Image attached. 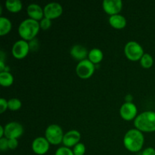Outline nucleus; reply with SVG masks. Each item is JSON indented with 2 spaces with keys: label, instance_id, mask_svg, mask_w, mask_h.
Returning <instances> with one entry per match:
<instances>
[{
  "label": "nucleus",
  "instance_id": "obj_1",
  "mask_svg": "<svg viewBox=\"0 0 155 155\" xmlns=\"http://www.w3.org/2000/svg\"><path fill=\"white\" fill-rule=\"evenodd\" d=\"M145 142L143 133L136 128L130 129L124 137V145L127 150L132 152H137L142 148Z\"/></svg>",
  "mask_w": 155,
  "mask_h": 155
},
{
  "label": "nucleus",
  "instance_id": "obj_2",
  "mask_svg": "<svg viewBox=\"0 0 155 155\" xmlns=\"http://www.w3.org/2000/svg\"><path fill=\"white\" fill-rule=\"evenodd\" d=\"M40 29L39 22L32 18H27L21 22L18 27V33L24 40L35 39Z\"/></svg>",
  "mask_w": 155,
  "mask_h": 155
},
{
  "label": "nucleus",
  "instance_id": "obj_3",
  "mask_svg": "<svg viewBox=\"0 0 155 155\" xmlns=\"http://www.w3.org/2000/svg\"><path fill=\"white\" fill-rule=\"evenodd\" d=\"M134 125L142 132L155 131V111L146 110L139 114L134 119Z\"/></svg>",
  "mask_w": 155,
  "mask_h": 155
},
{
  "label": "nucleus",
  "instance_id": "obj_4",
  "mask_svg": "<svg viewBox=\"0 0 155 155\" xmlns=\"http://www.w3.org/2000/svg\"><path fill=\"white\" fill-rule=\"evenodd\" d=\"M124 53L127 58L134 61L140 60L142 55L145 54L142 45L136 41H130L126 44Z\"/></svg>",
  "mask_w": 155,
  "mask_h": 155
},
{
  "label": "nucleus",
  "instance_id": "obj_5",
  "mask_svg": "<svg viewBox=\"0 0 155 155\" xmlns=\"http://www.w3.org/2000/svg\"><path fill=\"white\" fill-rule=\"evenodd\" d=\"M64 135L63 130L58 124H51L45 129V138L52 145H58L62 142Z\"/></svg>",
  "mask_w": 155,
  "mask_h": 155
},
{
  "label": "nucleus",
  "instance_id": "obj_6",
  "mask_svg": "<svg viewBox=\"0 0 155 155\" xmlns=\"http://www.w3.org/2000/svg\"><path fill=\"white\" fill-rule=\"evenodd\" d=\"M95 64L86 58L78 62L76 67V72L81 79H88L94 74Z\"/></svg>",
  "mask_w": 155,
  "mask_h": 155
},
{
  "label": "nucleus",
  "instance_id": "obj_7",
  "mask_svg": "<svg viewBox=\"0 0 155 155\" xmlns=\"http://www.w3.org/2000/svg\"><path fill=\"white\" fill-rule=\"evenodd\" d=\"M5 137L7 139H18L24 133V127L20 123L12 121L4 127Z\"/></svg>",
  "mask_w": 155,
  "mask_h": 155
},
{
  "label": "nucleus",
  "instance_id": "obj_8",
  "mask_svg": "<svg viewBox=\"0 0 155 155\" xmlns=\"http://www.w3.org/2000/svg\"><path fill=\"white\" fill-rule=\"evenodd\" d=\"M30 51L29 42L24 39H20L16 41L12 45V52L15 58L18 59L24 58L27 55Z\"/></svg>",
  "mask_w": 155,
  "mask_h": 155
},
{
  "label": "nucleus",
  "instance_id": "obj_9",
  "mask_svg": "<svg viewBox=\"0 0 155 155\" xmlns=\"http://www.w3.org/2000/svg\"><path fill=\"white\" fill-rule=\"evenodd\" d=\"M43 10L44 17L50 20H52L55 19L61 15L62 12H63V8L60 3L56 2H51L45 5Z\"/></svg>",
  "mask_w": 155,
  "mask_h": 155
},
{
  "label": "nucleus",
  "instance_id": "obj_10",
  "mask_svg": "<svg viewBox=\"0 0 155 155\" xmlns=\"http://www.w3.org/2000/svg\"><path fill=\"white\" fill-rule=\"evenodd\" d=\"M137 107L133 102H124L120 108V117L125 120H132L137 117Z\"/></svg>",
  "mask_w": 155,
  "mask_h": 155
},
{
  "label": "nucleus",
  "instance_id": "obj_11",
  "mask_svg": "<svg viewBox=\"0 0 155 155\" xmlns=\"http://www.w3.org/2000/svg\"><path fill=\"white\" fill-rule=\"evenodd\" d=\"M49 144L46 138L39 136L33 139L32 142V149L35 154L43 155L48 152L49 149Z\"/></svg>",
  "mask_w": 155,
  "mask_h": 155
},
{
  "label": "nucleus",
  "instance_id": "obj_12",
  "mask_svg": "<svg viewBox=\"0 0 155 155\" xmlns=\"http://www.w3.org/2000/svg\"><path fill=\"white\" fill-rule=\"evenodd\" d=\"M102 7L104 12L110 16L117 15L122 10L123 2L121 0H104Z\"/></svg>",
  "mask_w": 155,
  "mask_h": 155
},
{
  "label": "nucleus",
  "instance_id": "obj_13",
  "mask_svg": "<svg viewBox=\"0 0 155 155\" xmlns=\"http://www.w3.org/2000/svg\"><path fill=\"white\" fill-rule=\"evenodd\" d=\"M80 139H81V135L80 132L76 130H72L64 133L62 142L64 146L71 148L78 144Z\"/></svg>",
  "mask_w": 155,
  "mask_h": 155
},
{
  "label": "nucleus",
  "instance_id": "obj_14",
  "mask_svg": "<svg viewBox=\"0 0 155 155\" xmlns=\"http://www.w3.org/2000/svg\"><path fill=\"white\" fill-rule=\"evenodd\" d=\"M27 12L30 18L36 21H41L44 18V10L39 5L32 3L27 6Z\"/></svg>",
  "mask_w": 155,
  "mask_h": 155
},
{
  "label": "nucleus",
  "instance_id": "obj_15",
  "mask_svg": "<svg viewBox=\"0 0 155 155\" xmlns=\"http://www.w3.org/2000/svg\"><path fill=\"white\" fill-rule=\"evenodd\" d=\"M70 53H71V55L74 58L80 61L86 59V57L89 54V51H87V48L86 47L80 45V44H77V45H74L71 47Z\"/></svg>",
  "mask_w": 155,
  "mask_h": 155
},
{
  "label": "nucleus",
  "instance_id": "obj_16",
  "mask_svg": "<svg viewBox=\"0 0 155 155\" xmlns=\"http://www.w3.org/2000/svg\"><path fill=\"white\" fill-rule=\"evenodd\" d=\"M108 21L110 25L116 29H122L127 25V19L120 14L111 15L109 18Z\"/></svg>",
  "mask_w": 155,
  "mask_h": 155
},
{
  "label": "nucleus",
  "instance_id": "obj_17",
  "mask_svg": "<svg viewBox=\"0 0 155 155\" xmlns=\"http://www.w3.org/2000/svg\"><path fill=\"white\" fill-rule=\"evenodd\" d=\"M103 51L100 48H93L89 51L88 54V59L95 64H98L102 61L103 59Z\"/></svg>",
  "mask_w": 155,
  "mask_h": 155
},
{
  "label": "nucleus",
  "instance_id": "obj_18",
  "mask_svg": "<svg viewBox=\"0 0 155 155\" xmlns=\"http://www.w3.org/2000/svg\"><path fill=\"white\" fill-rule=\"evenodd\" d=\"M12 24L8 18L5 17H0V35L4 36L11 31Z\"/></svg>",
  "mask_w": 155,
  "mask_h": 155
},
{
  "label": "nucleus",
  "instance_id": "obj_19",
  "mask_svg": "<svg viewBox=\"0 0 155 155\" xmlns=\"http://www.w3.org/2000/svg\"><path fill=\"white\" fill-rule=\"evenodd\" d=\"M14 83V77L10 72L3 71L0 73V84L5 87H8Z\"/></svg>",
  "mask_w": 155,
  "mask_h": 155
},
{
  "label": "nucleus",
  "instance_id": "obj_20",
  "mask_svg": "<svg viewBox=\"0 0 155 155\" xmlns=\"http://www.w3.org/2000/svg\"><path fill=\"white\" fill-rule=\"evenodd\" d=\"M5 6L9 12L17 13L22 8V2L20 0H7Z\"/></svg>",
  "mask_w": 155,
  "mask_h": 155
},
{
  "label": "nucleus",
  "instance_id": "obj_21",
  "mask_svg": "<svg viewBox=\"0 0 155 155\" xmlns=\"http://www.w3.org/2000/svg\"><path fill=\"white\" fill-rule=\"evenodd\" d=\"M154 60L152 56L148 53H145L140 59V64L144 68H150L153 65Z\"/></svg>",
  "mask_w": 155,
  "mask_h": 155
},
{
  "label": "nucleus",
  "instance_id": "obj_22",
  "mask_svg": "<svg viewBox=\"0 0 155 155\" xmlns=\"http://www.w3.org/2000/svg\"><path fill=\"white\" fill-rule=\"evenodd\" d=\"M22 103H21V100L18 99L17 98H12L8 101V109L11 110H18L21 107Z\"/></svg>",
  "mask_w": 155,
  "mask_h": 155
},
{
  "label": "nucleus",
  "instance_id": "obj_23",
  "mask_svg": "<svg viewBox=\"0 0 155 155\" xmlns=\"http://www.w3.org/2000/svg\"><path fill=\"white\" fill-rule=\"evenodd\" d=\"M73 152L74 155H84L86 152V147L82 142H79L73 148Z\"/></svg>",
  "mask_w": 155,
  "mask_h": 155
},
{
  "label": "nucleus",
  "instance_id": "obj_24",
  "mask_svg": "<svg viewBox=\"0 0 155 155\" xmlns=\"http://www.w3.org/2000/svg\"><path fill=\"white\" fill-rule=\"evenodd\" d=\"M54 155H74L73 150L66 146H61L59 147L57 150H56Z\"/></svg>",
  "mask_w": 155,
  "mask_h": 155
},
{
  "label": "nucleus",
  "instance_id": "obj_25",
  "mask_svg": "<svg viewBox=\"0 0 155 155\" xmlns=\"http://www.w3.org/2000/svg\"><path fill=\"white\" fill-rule=\"evenodd\" d=\"M39 25H40V28L43 30H48L51 26V20L44 17L39 22Z\"/></svg>",
  "mask_w": 155,
  "mask_h": 155
},
{
  "label": "nucleus",
  "instance_id": "obj_26",
  "mask_svg": "<svg viewBox=\"0 0 155 155\" xmlns=\"http://www.w3.org/2000/svg\"><path fill=\"white\" fill-rule=\"evenodd\" d=\"M8 148V139L6 137H2L0 139V149L1 151H6Z\"/></svg>",
  "mask_w": 155,
  "mask_h": 155
},
{
  "label": "nucleus",
  "instance_id": "obj_27",
  "mask_svg": "<svg viewBox=\"0 0 155 155\" xmlns=\"http://www.w3.org/2000/svg\"><path fill=\"white\" fill-rule=\"evenodd\" d=\"M29 45H30V50L31 51H36L39 48V41L36 38L29 42Z\"/></svg>",
  "mask_w": 155,
  "mask_h": 155
},
{
  "label": "nucleus",
  "instance_id": "obj_28",
  "mask_svg": "<svg viewBox=\"0 0 155 155\" xmlns=\"http://www.w3.org/2000/svg\"><path fill=\"white\" fill-rule=\"evenodd\" d=\"M7 108H8V101L5 98H1V99H0V113H3Z\"/></svg>",
  "mask_w": 155,
  "mask_h": 155
},
{
  "label": "nucleus",
  "instance_id": "obj_29",
  "mask_svg": "<svg viewBox=\"0 0 155 155\" xmlns=\"http://www.w3.org/2000/svg\"><path fill=\"white\" fill-rule=\"evenodd\" d=\"M18 145V139H8L9 149H15Z\"/></svg>",
  "mask_w": 155,
  "mask_h": 155
},
{
  "label": "nucleus",
  "instance_id": "obj_30",
  "mask_svg": "<svg viewBox=\"0 0 155 155\" xmlns=\"http://www.w3.org/2000/svg\"><path fill=\"white\" fill-rule=\"evenodd\" d=\"M142 155H155V149L151 147L146 148L142 152Z\"/></svg>",
  "mask_w": 155,
  "mask_h": 155
},
{
  "label": "nucleus",
  "instance_id": "obj_31",
  "mask_svg": "<svg viewBox=\"0 0 155 155\" xmlns=\"http://www.w3.org/2000/svg\"><path fill=\"white\" fill-rule=\"evenodd\" d=\"M133 96L131 94H127L125 96V101L126 102H133Z\"/></svg>",
  "mask_w": 155,
  "mask_h": 155
},
{
  "label": "nucleus",
  "instance_id": "obj_32",
  "mask_svg": "<svg viewBox=\"0 0 155 155\" xmlns=\"http://www.w3.org/2000/svg\"><path fill=\"white\" fill-rule=\"evenodd\" d=\"M5 68L6 66L5 65L4 61H0V71H1V72H3V71H5Z\"/></svg>",
  "mask_w": 155,
  "mask_h": 155
},
{
  "label": "nucleus",
  "instance_id": "obj_33",
  "mask_svg": "<svg viewBox=\"0 0 155 155\" xmlns=\"http://www.w3.org/2000/svg\"><path fill=\"white\" fill-rule=\"evenodd\" d=\"M5 136V128L2 126H0V138H2Z\"/></svg>",
  "mask_w": 155,
  "mask_h": 155
}]
</instances>
